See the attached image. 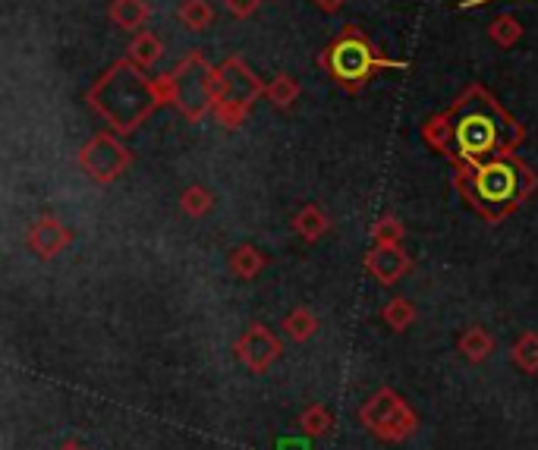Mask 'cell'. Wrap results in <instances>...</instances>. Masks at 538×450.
<instances>
[{
    "mask_svg": "<svg viewBox=\"0 0 538 450\" xmlns=\"http://www.w3.org/2000/svg\"><path fill=\"white\" fill-rule=\"evenodd\" d=\"M450 120H454L457 152L466 164H485L491 155L504 158L523 136L520 126L507 120L501 107L482 89H472L457 104V114H450Z\"/></svg>",
    "mask_w": 538,
    "mask_h": 450,
    "instance_id": "6da1fadb",
    "label": "cell"
},
{
    "mask_svg": "<svg viewBox=\"0 0 538 450\" xmlns=\"http://www.w3.org/2000/svg\"><path fill=\"white\" fill-rule=\"evenodd\" d=\"M532 186H535L532 170L510 158H494L485 164L460 167V189L488 221L504 218L516 202L529 196Z\"/></svg>",
    "mask_w": 538,
    "mask_h": 450,
    "instance_id": "7a4b0ae2",
    "label": "cell"
},
{
    "mask_svg": "<svg viewBox=\"0 0 538 450\" xmlns=\"http://www.w3.org/2000/svg\"><path fill=\"white\" fill-rule=\"evenodd\" d=\"M325 67H331L337 82H347V85H359L369 79L372 70L384 67V70H403L406 63H391V60H381L369 41H365L359 32H347L337 45L331 48V54H325Z\"/></svg>",
    "mask_w": 538,
    "mask_h": 450,
    "instance_id": "3957f363",
    "label": "cell"
},
{
    "mask_svg": "<svg viewBox=\"0 0 538 450\" xmlns=\"http://www.w3.org/2000/svg\"><path fill=\"white\" fill-rule=\"evenodd\" d=\"M362 422L372 428V432L384 441H403L416 432V413L400 400L391 388L378 391L369 403L362 406Z\"/></svg>",
    "mask_w": 538,
    "mask_h": 450,
    "instance_id": "277c9868",
    "label": "cell"
},
{
    "mask_svg": "<svg viewBox=\"0 0 538 450\" xmlns=\"http://www.w3.org/2000/svg\"><path fill=\"white\" fill-rule=\"evenodd\" d=\"M79 164L89 170L92 180L111 183V180H117L123 170L129 167V152H126L123 145H117L111 136H95L89 145L82 148Z\"/></svg>",
    "mask_w": 538,
    "mask_h": 450,
    "instance_id": "5b68a950",
    "label": "cell"
},
{
    "mask_svg": "<svg viewBox=\"0 0 538 450\" xmlns=\"http://www.w3.org/2000/svg\"><path fill=\"white\" fill-rule=\"evenodd\" d=\"M236 356L246 369L265 372L271 362L281 356V340H277L265 325H252L240 340H236Z\"/></svg>",
    "mask_w": 538,
    "mask_h": 450,
    "instance_id": "8992f818",
    "label": "cell"
},
{
    "mask_svg": "<svg viewBox=\"0 0 538 450\" xmlns=\"http://www.w3.org/2000/svg\"><path fill=\"white\" fill-rule=\"evenodd\" d=\"M365 268H369L381 284H397L400 277L410 271V259L400 252V246H375L365 259Z\"/></svg>",
    "mask_w": 538,
    "mask_h": 450,
    "instance_id": "52a82bcc",
    "label": "cell"
},
{
    "mask_svg": "<svg viewBox=\"0 0 538 450\" xmlns=\"http://www.w3.org/2000/svg\"><path fill=\"white\" fill-rule=\"evenodd\" d=\"M67 243H70V233L63 230V224L57 218H41L29 230V246L41 255V259H48V255L60 252Z\"/></svg>",
    "mask_w": 538,
    "mask_h": 450,
    "instance_id": "ba28073f",
    "label": "cell"
},
{
    "mask_svg": "<svg viewBox=\"0 0 538 450\" xmlns=\"http://www.w3.org/2000/svg\"><path fill=\"white\" fill-rule=\"evenodd\" d=\"M230 271L236 274V277H243V281H249V277H255L258 271L265 268V255L258 252V249H252V246H240L233 255H230Z\"/></svg>",
    "mask_w": 538,
    "mask_h": 450,
    "instance_id": "9c48e42d",
    "label": "cell"
},
{
    "mask_svg": "<svg viewBox=\"0 0 538 450\" xmlns=\"http://www.w3.org/2000/svg\"><path fill=\"white\" fill-rule=\"evenodd\" d=\"M111 16H114V23L123 26V29H139L148 16V7L142 4V0H114Z\"/></svg>",
    "mask_w": 538,
    "mask_h": 450,
    "instance_id": "30bf717a",
    "label": "cell"
},
{
    "mask_svg": "<svg viewBox=\"0 0 538 450\" xmlns=\"http://www.w3.org/2000/svg\"><path fill=\"white\" fill-rule=\"evenodd\" d=\"M425 139L432 142L438 152L450 155V145H457V139H454V120H450V114H441L432 123H425Z\"/></svg>",
    "mask_w": 538,
    "mask_h": 450,
    "instance_id": "8fae6325",
    "label": "cell"
},
{
    "mask_svg": "<svg viewBox=\"0 0 538 450\" xmlns=\"http://www.w3.org/2000/svg\"><path fill=\"white\" fill-rule=\"evenodd\" d=\"M491 347H494V340H491V334H488L485 328H469V331L460 337V350H463L472 362L488 359Z\"/></svg>",
    "mask_w": 538,
    "mask_h": 450,
    "instance_id": "7c38bea8",
    "label": "cell"
},
{
    "mask_svg": "<svg viewBox=\"0 0 538 450\" xmlns=\"http://www.w3.org/2000/svg\"><path fill=\"white\" fill-rule=\"evenodd\" d=\"M296 230H299V237H303V240H318L321 233L328 230V218L315 205H306L303 211L296 214Z\"/></svg>",
    "mask_w": 538,
    "mask_h": 450,
    "instance_id": "4fadbf2b",
    "label": "cell"
},
{
    "mask_svg": "<svg viewBox=\"0 0 538 450\" xmlns=\"http://www.w3.org/2000/svg\"><path fill=\"white\" fill-rule=\"evenodd\" d=\"M180 19L192 29V32H199V29H208L211 26V19H214V10L205 4V0H186V4L180 7Z\"/></svg>",
    "mask_w": 538,
    "mask_h": 450,
    "instance_id": "5bb4252c",
    "label": "cell"
},
{
    "mask_svg": "<svg viewBox=\"0 0 538 450\" xmlns=\"http://www.w3.org/2000/svg\"><path fill=\"white\" fill-rule=\"evenodd\" d=\"M315 328H318V321H315V315H312L309 309H296V312H290L287 321H284V331H287L293 340H309V337L315 334Z\"/></svg>",
    "mask_w": 538,
    "mask_h": 450,
    "instance_id": "9a60e30c",
    "label": "cell"
},
{
    "mask_svg": "<svg viewBox=\"0 0 538 450\" xmlns=\"http://www.w3.org/2000/svg\"><path fill=\"white\" fill-rule=\"evenodd\" d=\"M516 366L526 372H538V334H523L513 347Z\"/></svg>",
    "mask_w": 538,
    "mask_h": 450,
    "instance_id": "2e32d148",
    "label": "cell"
},
{
    "mask_svg": "<svg viewBox=\"0 0 538 450\" xmlns=\"http://www.w3.org/2000/svg\"><path fill=\"white\" fill-rule=\"evenodd\" d=\"M384 321L394 331H403L416 321V309H413L410 299H394V303H387V309H384Z\"/></svg>",
    "mask_w": 538,
    "mask_h": 450,
    "instance_id": "e0dca14e",
    "label": "cell"
},
{
    "mask_svg": "<svg viewBox=\"0 0 538 450\" xmlns=\"http://www.w3.org/2000/svg\"><path fill=\"white\" fill-rule=\"evenodd\" d=\"M133 60L142 63V67H152V63H158L161 60V41L152 32H142L133 41Z\"/></svg>",
    "mask_w": 538,
    "mask_h": 450,
    "instance_id": "ac0fdd59",
    "label": "cell"
},
{
    "mask_svg": "<svg viewBox=\"0 0 538 450\" xmlns=\"http://www.w3.org/2000/svg\"><path fill=\"white\" fill-rule=\"evenodd\" d=\"M299 428H303L306 435H325L331 428V413L325 410V406H309V410L299 416Z\"/></svg>",
    "mask_w": 538,
    "mask_h": 450,
    "instance_id": "d6986e66",
    "label": "cell"
},
{
    "mask_svg": "<svg viewBox=\"0 0 538 450\" xmlns=\"http://www.w3.org/2000/svg\"><path fill=\"white\" fill-rule=\"evenodd\" d=\"M523 35V29H520V23H516L513 16H498L494 19V26H491V38L498 41V45H504V48H510L516 38Z\"/></svg>",
    "mask_w": 538,
    "mask_h": 450,
    "instance_id": "ffe728a7",
    "label": "cell"
},
{
    "mask_svg": "<svg viewBox=\"0 0 538 450\" xmlns=\"http://www.w3.org/2000/svg\"><path fill=\"white\" fill-rule=\"evenodd\" d=\"M183 211L192 214V218H199V214L211 211V192L202 189V186H192L183 192Z\"/></svg>",
    "mask_w": 538,
    "mask_h": 450,
    "instance_id": "44dd1931",
    "label": "cell"
},
{
    "mask_svg": "<svg viewBox=\"0 0 538 450\" xmlns=\"http://www.w3.org/2000/svg\"><path fill=\"white\" fill-rule=\"evenodd\" d=\"M372 237H375V243H381V246H397V243L403 240V227H400L397 218H384V221H378V224L372 227Z\"/></svg>",
    "mask_w": 538,
    "mask_h": 450,
    "instance_id": "7402d4cb",
    "label": "cell"
},
{
    "mask_svg": "<svg viewBox=\"0 0 538 450\" xmlns=\"http://www.w3.org/2000/svg\"><path fill=\"white\" fill-rule=\"evenodd\" d=\"M268 95H271V101L274 104H281V107H287L293 98H296V82L290 79V76H277V82L268 89Z\"/></svg>",
    "mask_w": 538,
    "mask_h": 450,
    "instance_id": "603a6c76",
    "label": "cell"
},
{
    "mask_svg": "<svg viewBox=\"0 0 538 450\" xmlns=\"http://www.w3.org/2000/svg\"><path fill=\"white\" fill-rule=\"evenodd\" d=\"M227 7H230L236 16H249V13L258 7V0H227Z\"/></svg>",
    "mask_w": 538,
    "mask_h": 450,
    "instance_id": "cb8c5ba5",
    "label": "cell"
},
{
    "mask_svg": "<svg viewBox=\"0 0 538 450\" xmlns=\"http://www.w3.org/2000/svg\"><path fill=\"white\" fill-rule=\"evenodd\" d=\"M277 450H309V444L299 441V438H287V441H281V447H277Z\"/></svg>",
    "mask_w": 538,
    "mask_h": 450,
    "instance_id": "d4e9b609",
    "label": "cell"
},
{
    "mask_svg": "<svg viewBox=\"0 0 538 450\" xmlns=\"http://www.w3.org/2000/svg\"><path fill=\"white\" fill-rule=\"evenodd\" d=\"M315 4H318L321 10H328V13H337L343 4H347V0H315Z\"/></svg>",
    "mask_w": 538,
    "mask_h": 450,
    "instance_id": "484cf974",
    "label": "cell"
},
{
    "mask_svg": "<svg viewBox=\"0 0 538 450\" xmlns=\"http://www.w3.org/2000/svg\"><path fill=\"white\" fill-rule=\"evenodd\" d=\"M60 450H82V447H76V444H63Z\"/></svg>",
    "mask_w": 538,
    "mask_h": 450,
    "instance_id": "4316f807",
    "label": "cell"
},
{
    "mask_svg": "<svg viewBox=\"0 0 538 450\" xmlns=\"http://www.w3.org/2000/svg\"><path fill=\"white\" fill-rule=\"evenodd\" d=\"M479 4H488V0H479Z\"/></svg>",
    "mask_w": 538,
    "mask_h": 450,
    "instance_id": "83f0119b",
    "label": "cell"
}]
</instances>
